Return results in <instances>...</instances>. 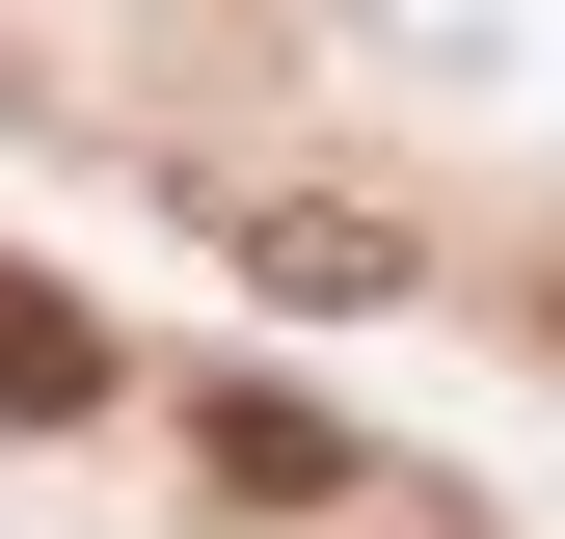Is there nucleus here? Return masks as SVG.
<instances>
[{
    "instance_id": "1",
    "label": "nucleus",
    "mask_w": 565,
    "mask_h": 539,
    "mask_svg": "<svg viewBox=\"0 0 565 539\" xmlns=\"http://www.w3.org/2000/svg\"><path fill=\"white\" fill-rule=\"evenodd\" d=\"M243 297H323V324H377V297H431V243H404V216H350V189H243Z\"/></svg>"
}]
</instances>
